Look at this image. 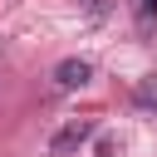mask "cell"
I'll return each instance as SVG.
<instances>
[{"label": "cell", "instance_id": "6da1fadb", "mask_svg": "<svg viewBox=\"0 0 157 157\" xmlns=\"http://www.w3.org/2000/svg\"><path fill=\"white\" fill-rule=\"evenodd\" d=\"M88 137H93V123H88V118H78V123H69V128H59L49 147H54L59 157H69V152H78V147H83Z\"/></svg>", "mask_w": 157, "mask_h": 157}, {"label": "cell", "instance_id": "7a4b0ae2", "mask_svg": "<svg viewBox=\"0 0 157 157\" xmlns=\"http://www.w3.org/2000/svg\"><path fill=\"white\" fill-rule=\"evenodd\" d=\"M88 78H93V64H88V59H64V64L54 69V83H59V88H83Z\"/></svg>", "mask_w": 157, "mask_h": 157}, {"label": "cell", "instance_id": "3957f363", "mask_svg": "<svg viewBox=\"0 0 157 157\" xmlns=\"http://www.w3.org/2000/svg\"><path fill=\"white\" fill-rule=\"evenodd\" d=\"M83 10L88 15H108V0H83Z\"/></svg>", "mask_w": 157, "mask_h": 157}, {"label": "cell", "instance_id": "277c9868", "mask_svg": "<svg viewBox=\"0 0 157 157\" xmlns=\"http://www.w3.org/2000/svg\"><path fill=\"white\" fill-rule=\"evenodd\" d=\"M142 10H147V15H157V0H142Z\"/></svg>", "mask_w": 157, "mask_h": 157}]
</instances>
